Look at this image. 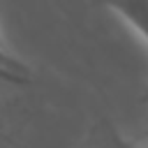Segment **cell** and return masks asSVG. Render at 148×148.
Returning a JSON list of instances; mask_svg holds the SVG:
<instances>
[{"label":"cell","mask_w":148,"mask_h":148,"mask_svg":"<svg viewBox=\"0 0 148 148\" xmlns=\"http://www.w3.org/2000/svg\"><path fill=\"white\" fill-rule=\"evenodd\" d=\"M5 141H7V130H5V116L0 113V148H5Z\"/></svg>","instance_id":"cell-3"},{"label":"cell","mask_w":148,"mask_h":148,"mask_svg":"<svg viewBox=\"0 0 148 148\" xmlns=\"http://www.w3.org/2000/svg\"><path fill=\"white\" fill-rule=\"evenodd\" d=\"M141 102H143V104L148 106V88L143 90V95H141ZM146 146H148V132H146Z\"/></svg>","instance_id":"cell-4"},{"label":"cell","mask_w":148,"mask_h":148,"mask_svg":"<svg viewBox=\"0 0 148 148\" xmlns=\"http://www.w3.org/2000/svg\"><path fill=\"white\" fill-rule=\"evenodd\" d=\"M30 81H32L30 67L7 49L5 39H2V30H0V83H7V86H30Z\"/></svg>","instance_id":"cell-2"},{"label":"cell","mask_w":148,"mask_h":148,"mask_svg":"<svg viewBox=\"0 0 148 148\" xmlns=\"http://www.w3.org/2000/svg\"><path fill=\"white\" fill-rule=\"evenodd\" d=\"M97 2L120 14L148 42V0H97Z\"/></svg>","instance_id":"cell-1"}]
</instances>
